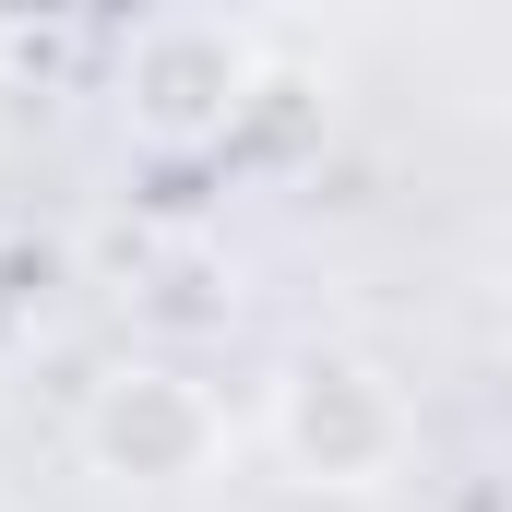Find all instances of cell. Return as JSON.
Listing matches in <instances>:
<instances>
[{
  "instance_id": "6da1fadb",
  "label": "cell",
  "mask_w": 512,
  "mask_h": 512,
  "mask_svg": "<svg viewBox=\"0 0 512 512\" xmlns=\"http://www.w3.org/2000/svg\"><path fill=\"white\" fill-rule=\"evenodd\" d=\"M274 453L310 489H382L405 465V393L370 358H298L274 382Z\"/></svg>"
},
{
  "instance_id": "7a4b0ae2",
  "label": "cell",
  "mask_w": 512,
  "mask_h": 512,
  "mask_svg": "<svg viewBox=\"0 0 512 512\" xmlns=\"http://www.w3.org/2000/svg\"><path fill=\"white\" fill-rule=\"evenodd\" d=\"M84 453H96V477H131V489H179V477H203L215 465V405L191 370H155V358H131L96 382L84 405Z\"/></svg>"
},
{
  "instance_id": "3957f363",
  "label": "cell",
  "mask_w": 512,
  "mask_h": 512,
  "mask_svg": "<svg viewBox=\"0 0 512 512\" xmlns=\"http://www.w3.org/2000/svg\"><path fill=\"white\" fill-rule=\"evenodd\" d=\"M251 96V48L215 24V12H167L131 36V120L155 143H203L227 131V108Z\"/></svg>"
}]
</instances>
